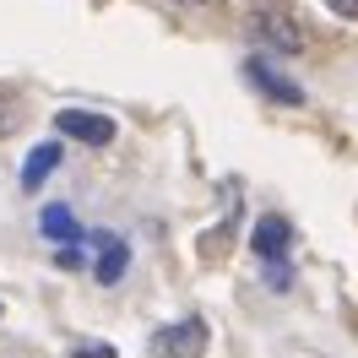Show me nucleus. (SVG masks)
<instances>
[{
	"label": "nucleus",
	"mask_w": 358,
	"mask_h": 358,
	"mask_svg": "<svg viewBox=\"0 0 358 358\" xmlns=\"http://www.w3.org/2000/svg\"><path fill=\"white\" fill-rule=\"evenodd\" d=\"M179 6H201V0H179Z\"/></svg>",
	"instance_id": "9b49d317"
},
{
	"label": "nucleus",
	"mask_w": 358,
	"mask_h": 358,
	"mask_svg": "<svg viewBox=\"0 0 358 358\" xmlns=\"http://www.w3.org/2000/svg\"><path fill=\"white\" fill-rule=\"evenodd\" d=\"M38 234L55 239V245H76V239H82V228H76V217H71L66 206H44V212H38Z\"/></svg>",
	"instance_id": "6e6552de"
},
{
	"label": "nucleus",
	"mask_w": 358,
	"mask_h": 358,
	"mask_svg": "<svg viewBox=\"0 0 358 358\" xmlns=\"http://www.w3.org/2000/svg\"><path fill=\"white\" fill-rule=\"evenodd\" d=\"M152 358H201L206 353V326L190 315V320H179V326H163V331H152Z\"/></svg>",
	"instance_id": "f257e3e1"
},
{
	"label": "nucleus",
	"mask_w": 358,
	"mask_h": 358,
	"mask_svg": "<svg viewBox=\"0 0 358 358\" xmlns=\"http://www.w3.org/2000/svg\"><path fill=\"white\" fill-rule=\"evenodd\" d=\"M76 358H114V348H109V342H82Z\"/></svg>",
	"instance_id": "1a4fd4ad"
},
{
	"label": "nucleus",
	"mask_w": 358,
	"mask_h": 358,
	"mask_svg": "<svg viewBox=\"0 0 358 358\" xmlns=\"http://www.w3.org/2000/svg\"><path fill=\"white\" fill-rule=\"evenodd\" d=\"M92 245H98V261H92V277H98L103 288H114V282L125 277V266H131V245H125L120 234H92Z\"/></svg>",
	"instance_id": "20e7f679"
},
{
	"label": "nucleus",
	"mask_w": 358,
	"mask_h": 358,
	"mask_svg": "<svg viewBox=\"0 0 358 358\" xmlns=\"http://www.w3.org/2000/svg\"><path fill=\"white\" fill-rule=\"evenodd\" d=\"M288 239H293V228L282 223V217H261V223H255V234H250V245H255V255H261V261H282Z\"/></svg>",
	"instance_id": "0eeeda50"
},
{
	"label": "nucleus",
	"mask_w": 358,
	"mask_h": 358,
	"mask_svg": "<svg viewBox=\"0 0 358 358\" xmlns=\"http://www.w3.org/2000/svg\"><path fill=\"white\" fill-rule=\"evenodd\" d=\"M245 76H250L261 92H271L277 103H304V87H299V82H288V76H277L261 55H255V60H245Z\"/></svg>",
	"instance_id": "39448f33"
},
{
	"label": "nucleus",
	"mask_w": 358,
	"mask_h": 358,
	"mask_svg": "<svg viewBox=\"0 0 358 358\" xmlns=\"http://www.w3.org/2000/svg\"><path fill=\"white\" fill-rule=\"evenodd\" d=\"M55 131L76 136V141H87V147H109L114 141V120L109 114H92V109H60L55 114Z\"/></svg>",
	"instance_id": "f03ea898"
},
{
	"label": "nucleus",
	"mask_w": 358,
	"mask_h": 358,
	"mask_svg": "<svg viewBox=\"0 0 358 358\" xmlns=\"http://www.w3.org/2000/svg\"><path fill=\"white\" fill-rule=\"evenodd\" d=\"M250 27H255V38L266 49H277V55H299V49H304V33H299V22H293L288 11H261Z\"/></svg>",
	"instance_id": "7ed1b4c3"
},
{
	"label": "nucleus",
	"mask_w": 358,
	"mask_h": 358,
	"mask_svg": "<svg viewBox=\"0 0 358 358\" xmlns=\"http://www.w3.org/2000/svg\"><path fill=\"white\" fill-rule=\"evenodd\" d=\"M60 157H66V147H60V141H38V147L27 152V163H22V190H38V185L60 169Z\"/></svg>",
	"instance_id": "423d86ee"
},
{
	"label": "nucleus",
	"mask_w": 358,
	"mask_h": 358,
	"mask_svg": "<svg viewBox=\"0 0 358 358\" xmlns=\"http://www.w3.org/2000/svg\"><path fill=\"white\" fill-rule=\"evenodd\" d=\"M326 6H331L336 17H348V22H353V17H358V0H326Z\"/></svg>",
	"instance_id": "9d476101"
}]
</instances>
